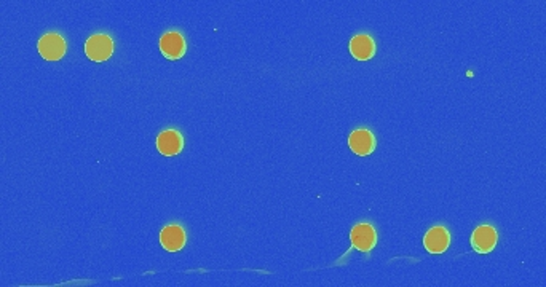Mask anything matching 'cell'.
<instances>
[{"mask_svg":"<svg viewBox=\"0 0 546 287\" xmlns=\"http://www.w3.org/2000/svg\"><path fill=\"white\" fill-rule=\"evenodd\" d=\"M184 147V139L179 131L176 129H167L157 138V149L160 153L167 155V157H173L178 155Z\"/></svg>","mask_w":546,"mask_h":287,"instance_id":"9c48e42d","label":"cell"},{"mask_svg":"<svg viewBox=\"0 0 546 287\" xmlns=\"http://www.w3.org/2000/svg\"><path fill=\"white\" fill-rule=\"evenodd\" d=\"M185 48H187V45H185L182 34H179L176 31L163 34L162 39H160V50H162V53L168 59L182 58Z\"/></svg>","mask_w":546,"mask_h":287,"instance_id":"52a82bcc","label":"cell"},{"mask_svg":"<svg viewBox=\"0 0 546 287\" xmlns=\"http://www.w3.org/2000/svg\"><path fill=\"white\" fill-rule=\"evenodd\" d=\"M85 53L94 63H103L112 56L114 42L107 34H94L85 43Z\"/></svg>","mask_w":546,"mask_h":287,"instance_id":"6da1fadb","label":"cell"},{"mask_svg":"<svg viewBox=\"0 0 546 287\" xmlns=\"http://www.w3.org/2000/svg\"><path fill=\"white\" fill-rule=\"evenodd\" d=\"M348 145L357 155H370L375 150V136L369 129H357L350 134Z\"/></svg>","mask_w":546,"mask_h":287,"instance_id":"ba28073f","label":"cell"},{"mask_svg":"<svg viewBox=\"0 0 546 287\" xmlns=\"http://www.w3.org/2000/svg\"><path fill=\"white\" fill-rule=\"evenodd\" d=\"M497 230L492 225H481L473 231L472 246L478 254H489L497 246Z\"/></svg>","mask_w":546,"mask_h":287,"instance_id":"277c9868","label":"cell"},{"mask_svg":"<svg viewBox=\"0 0 546 287\" xmlns=\"http://www.w3.org/2000/svg\"><path fill=\"white\" fill-rule=\"evenodd\" d=\"M350 241L359 253H369L377 243V233L370 224H358L353 226L352 233H350Z\"/></svg>","mask_w":546,"mask_h":287,"instance_id":"3957f363","label":"cell"},{"mask_svg":"<svg viewBox=\"0 0 546 287\" xmlns=\"http://www.w3.org/2000/svg\"><path fill=\"white\" fill-rule=\"evenodd\" d=\"M39 53L42 54L43 59L47 61H58L66 54V42L61 35L56 32L45 34L42 39L39 40Z\"/></svg>","mask_w":546,"mask_h":287,"instance_id":"7a4b0ae2","label":"cell"},{"mask_svg":"<svg viewBox=\"0 0 546 287\" xmlns=\"http://www.w3.org/2000/svg\"><path fill=\"white\" fill-rule=\"evenodd\" d=\"M450 244V235L444 226H433L423 238V246L430 254H443Z\"/></svg>","mask_w":546,"mask_h":287,"instance_id":"5b68a950","label":"cell"},{"mask_svg":"<svg viewBox=\"0 0 546 287\" xmlns=\"http://www.w3.org/2000/svg\"><path fill=\"white\" fill-rule=\"evenodd\" d=\"M187 236L181 225H167L160 231V243L168 253H178L185 246Z\"/></svg>","mask_w":546,"mask_h":287,"instance_id":"8992f818","label":"cell"},{"mask_svg":"<svg viewBox=\"0 0 546 287\" xmlns=\"http://www.w3.org/2000/svg\"><path fill=\"white\" fill-rule=\"evenodd\" d=\"M350 53L358 61H368L375 54V43L368 34H359L350 40Z\"/></svg>","mask_w":546,"mask_h":287,"instance_id":"30bf717a","label":"cell"}]
</instances>
